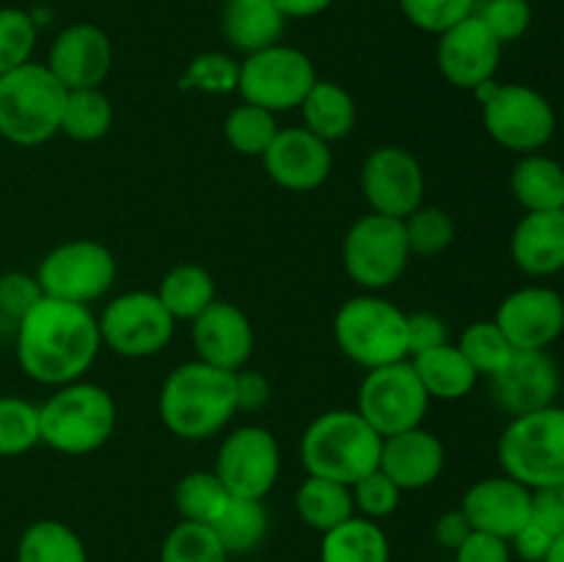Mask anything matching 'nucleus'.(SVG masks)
<instances>
[{
	"mask_svg": "<svg viewBox=\"0 0 564 562\" xmlns=\"http://www.w3.org/2000/svg\"><path fill=\"white\" fill-rule=\"evenodd\" d=\"M102 336L94 312L83 303L39 298L36 306L17 323V364L42 386L83 380L97 361Z\"/></svg>",
	"mask_w": 564,
	"mask_h": 562,
	"instance_id": "f257e3e1",
	"label": "nucleus"
},
{
	"mask_svg": "<svg viewBox=\"0 0 564 562\" xmlns=\"http://www.w3.org/2000/svg\"><path fill=\"white\" fill-rule=\"evenodd\" d=\"M160 422L182 441L218 435L237 413L235 372L204 361H185L165 378L158 400Z\"/></svg>",
	"mask_w": 564,
	"mask_h": 562,
	"instance_id": "f03ea898",
	"label": "nucleus"
},
{
	"mask_svg": "<svg viewBox=\"0 0 564 562\" xmlns=\"http://www.w3.org/2000/svg\"><path fill=\"white\" fill-rule=\"evenodd\" d=\"M383 435L352 408H336L314 419L301 439V463L306 474L352 485L380 463Z\"/></svg>",
	"mask_w": 564,
	"mask_h": 562,
	"instance_id": "7ed1b4c3",
	"label": "nucleus"
},
{
	"mask_svg": "<svg viewBox=\"0 0 564 562\" xmlns=\"http://www.w3.org/2000/svg\"><path fill=\"white\" fill-rule=\"evenodd\" d=\"M116 428V402L99 383L75 380L58 386L39 406L42 444L61 455H91L108 444Z\"/></svg>",
	"mask_w": 564,
	"mask_h": 562,
	"instance_id": "20e7f679",
	"label": "nucleus"
},
{
	"mask_svg": "<svg viewBox=\"0 0 564 562\" xmlns=\"http://www.w3.org/2000/svg\"><path fill=\"white\" fill-rule=\"evenodd\" d=\"M66 88L47 64L25 66L0 75V138L14 147H39L61 132Z\"/></svg>",
	"mask_w": 564,
	"mask_h": 562,
	"instance_id": "39448f33",
	"label": "nucleus"
},
{
	"mask_svg": "<svg viewBox=\"0 0 564 562\" xmlns=\"http://www.w3.org/2000/svg\"><path fill=\"white\" fill-rule=\"evenodd\" d=\"M496 452L501 472L529 490L564 485V408L554 402L512 417Z\"/></svg>",
	"mask_w": 564,
	"mask_h": 562,
	"instance_id": "423d86ee",
	"label": "nucleus"
},
{
	"mask_svg": "<svg viewBox=\"0 0 564 562\" xmlns=\"http://www.w3.org/2000/svg\"><path fill=\"white\" fill-rule=\"evenodd\" d=\"M334 339L352 364L378 369L408 358V314L375 292L350 298L334 317Z\"/></svg>",
	"mask_w": 564,
	"mask_h": 562,
	"instance_id": "0eeeda50",
	"label": "nucleus"
},
{
	"mask_svg": "<svg viewBox=\"0 0 564 562\" xmlns=\"http://www.w3.org/2000/svg\"><path fill=\"white\" fill-rule=\"evenodd\" d=\"M482 105V125L499 147L516 154H534L554 138V105L523 83L488 80L474 88Z\"/></svg>",
	"mask_w": 564,
	"mask_h": 562,
	"instance_id": "6e6552de",
	"label": "nucleus"
},
{
	"mask_svg": "<svg viewBox=\"0 0 564 562\" xmlns=\"http://www.w3.org/2000/svg\"><path fill=\"white\" fill-rule=\"evenodd\" d=\"M413 259L400 218L367 213L347 229L341 264L361 290L380 292L402 279Z\"/></svg>",
	"mask_w": 564,
	"mask_h": 562,
	"instance_id": "1a4fd4ad",
	"label": "nucleus"
},
{
	"mask_svg": "<svg viewBox=\"0 0 564 562\" xmlns=\"http://www.w3.org/2000/svg\"><path fill=\"white\" fill-rule=\"evenodd\" d=\"M317 80L312 58L303 50L279 42L246 55L237 75V91L242 102L257 105L270 114H286L301 108Z\"/></svg>",
	"mask_w": 564,
	"mask_h": 562,
	"instance_id": "9d476101",
	"label": "nucleus"
},
{
	"mask_svg": "<svg viewBox=\"0 0 564 562\" xmlns=\"http://www.w3.org/2000/svg\"><path fill=\"white\" fill-rule=\"evenodd\" d=\"M116 273L119 268L108 246L97 240H69L44 253L33 275L42 295L88 306L108 295L116 284Z\"/></svg>",
	"mask_w": 564,
	"mask_h": 562,
	"instance_id": "9b49d317",
	"label": "nucleus"
},
{
	"mask_svg": "<svg viewBox=\"0 0 564 562\" xmlns=\"http://www.w3.org/2000/svg\"><path fill=\"white\" fill-rule=\"evenodd\" d=\"M430 408V397L413 369L411 358L367 369L358 386L356 411L378 430L383 439L419 428Z\"/></svg>",
	"mask_w": 564,
	"mask_h": 562,
	"instance_id": "f8f14e48",
	"label": "nucleus"
},
{
	"mask_svg": "<svg viewBox=\"0 0 564 562\" xmlns=\"http://www.w3.org/2000/svg\"><path fill=\"white\" fill-rule=\"evenodd\" d=\"M102 345L121 358H149L169 347L176 320L165 312L158 292L132 290L105 303L97 317Z\"/></svg>",
	"mask_w": 564,
	"mask_h": 562,
	"instance_id": "ddd939ff",
	"label": "nucleus"
},
{
	"mask_svg": "<svg viewBox=\"0 0 564 562\" xmlns=\"http://www.w3.org/2000/svg\"><path fill=\"white\" fill-rule=\"evenodd\" d=\"M215 474L231 496L264 499L281 472V450L275 435L259 424H242L220 441Z\"/></svg>",
	"mask_w": 564,
	"mask_h": 562,
	"instance_id": "4468645a",
	"label": "nucleus"
},
{
	"mask_svg": "<svg viewBox=\"0 0 564 562\" xmlns=\"http://www.w3.org/2000/svg\"><path fill=\"white\" fill-rule=\"evenodd\" d=\"M361 193L372 213L408 218L424 204L422 163L402 147H378L361 165Z\"/></svg>",
	"mask_w": 564,
	"mask_h": 562,
	"instance_id": "2eb2a0df",
	"label": "nucleus"
},
{
	"mask_svg": "<svg viewBox=\"0 0 564 562\" xmlns=\"http://www.w3.org/2000/svg\"><path fill=\"white\" fill-rule=\"evenodd\" d=\"M435 61L446 83L463 91H474L482 83L496 80L501 61V42L485 28L477 14L466 17L438 36Z\"/></svg>",
	"mask_w": 564,
	"mask_h": 562,
	"instance_id": "dca6fc26",
	"label": "nucleus"
},
{
	"mask_svg": "<svg viewBox=\"0 0 564 562\" xmlns=\"http://www.w3.org/2000/svg\"><path fill=\"white\" fill-rule=\"evenodd\" d=\"M494 320L516 350H545L564 331V298L543 284L521 287L499 303Z\"/></svg>",
	"mask_w": 564,
	"mask_h": 562,
	"instance_id": "f3484780",
	"label": "nucleus"
},
{
	"mask_svg": "<svg viewBox=\"0 0 564 562\" xmlns=\"http://www.w3.org/2000/svg\"><path fill=\"white\" fill-rule=\"evenodd\" d=\"M110 66H113V44L108 33L91 22L66 25L50 44L47 69L58 77L66 91L102 88Z\"/></svg>",
	"mask_w": 564,
	"mask_h": 562,
	"instance_id": "a211bd4d",
	"label": "nucleus"
},
{
	"mask_svg": "<svg viewBox=\"0 0 564 562\" xmlns=\"http://www.w3.org/2000/svg\"><path fill=\"white\" fill-rule=\"evenodd\" d=\"M264 171L284 191L308 193L325 185L334 169L330 143L308 132L306 127H281L279 136L262 154Z\"/></svg>",
	"mask_w": 564,
	"mask_h": 562,
	"instance_id": "6ab92c4d",
	"label": "nucleus"
},
{
	"mask_svg": "<svg viewBox=\"0 0 564 562\" xmlns=\"http://www.w3.org/2000/svg\"><path fill=\"white\" fill-rule=\"evenodd\" d=\"M560 391V369L545 350H516L505 369L490 378L496 406L510 417L554 406Z\"/></svg>",
	"mask_w": 564,
	"mask_h": 562,
	"instance_id": "aec40b11",
	"label": "nucleus"
},
{
	"mask_svg": "<svg viewBox=\"0 0 564 562\" xmlns=\"http://www.w3.org/2000/svg\"><path fill=\"white\" fill-rule=\"evenodd\" d=\"M191 334L198 361L213 364L226 372H237L246 367L253 356V345H257L251 320L229 301H215L213 306L204 309L193 320Z\"/></svg>",
	"mask_w": 564,
	"mask_h": 562,
	"instance_id": "412c9836",
	"label": "nucleus"
},
{
	"mask_svg": "<svg viewBox=\"0 0 564 562\" xmlns=\"http://www.w3.org/2000/svg\"><path fill=\"white\" fill-rule=\"evenodd\" d=\"M460 510L471 529L510 540L532 518V490L507 474L485 477L466 490Z\"/></svg>",
	"mask_w": 564,
	"mask_h": 562,
	"instance_id": "4be33fe9",
	"label": "nucleus"
},
{
	"mask_svg": "<svg viewBox=\"0 0 564 562\" xmlns=\"http://www.w3.org/2000/svg\"><path fill=\"white\" fill-rule=\"evenodd\" d=\"M446 466V450L441 439L422 424L405 433L383 439L378 468L400 490H422L441 477Z\"/></svg>",
	"mask_w": 564,
	"mask_h": 562,
	"instance_id": "5701e85b",
	"label": "nucleus"
},
{
	"mask_svg": "<svg viewBox=\"0 0 564 562\" xmlns=\"http://www.w3.org/2000/svg\"><path fill=\"white\" fill-rule=\"evenodd\" d=\"M512 262L534 279L564 270V209L527 213L510 237Z\"/></svg>",
	"mask_w": 564,
	"mask_h": 562,
	"instance_id": "b1692460",
	"label": "nucleus"
},
{
	"mask_svg": "<svg viewBox=\"0 0 564 562\" xmlns=\"http://www.w3.org/2000/svg\"><path fill=\"white\" fill-rule=\"evenodd\" d=\"M286 17L273 6V0H229L224 11L226 42L242 55L259 53L279 44Z\"/></svg>",
	"mask_w": 564,
	"mask_h": 562,
	"instance_id": "393cba45",
	"label": "nucleus"
},
{
	"mask_svg": "<svg viewBox=\"0 0 564 562\" xmlns=\"http://www.w3.org/2000/svg\"><path fill=\"white\" fill-rule=\"evenodd\" d=\"M411 364L430 400H463L466 395H471L479 380V375L474 372L460 347L449 345V342L433 347V350L419 353V356L411 358Z\"/></svg>",
	"mask_w": 564,
	"mask_h": 562,
	"instance_id": "a878e982",
	"label": "nucleus"
},
{
	"mask_svg": "<svg viewBox=\"0 0 564 562\" xmlns=\"http://www.w3.org/2000/svg\"><path fill=\"white\" fill-rule=\"evenodd\" d=\"M510 187L527 213L564 209V165L549 154H521L512 169Z\"/></svg>",
	"mask_w": 564,
	"mask_h": 562,
	"instance_id": "bb28decb",
	"label": "nucleus"
},
{
	"mask_svg": "<svg viewBox=\"0 0 564 562\" xmlns=\"http://www.w3.org/2000/svg\"><path fill=\"white\" fill-rule=\"evenodd\" d=\"M303 127L325 143L341 141L352 132L358 119L356 99L334 80H317L301 105Z\"/></svg>",
	"mask_w": 564,
	"mask_h": 562,
	"instance_id": "cd10ccee",
	"label": "nucleus"
},
{
	"mask_svg": "<svg viewBox=\"0 0 564 562\" xmlns=\"http://www.w3.org/2000/svg\"><path fill=\"white\" fill-rule=\"evenodd\" d=\"M323 562H389L391 543L383 527L372 518L352 516L323 534L319 545Z\"/></svg>",
	"mask_w": 564,
	"mask_h": 562,
	"instance_id": "c85d7f7f",
	"label": "nucleus"
},
{
	"mask_svg": "<svg viewBox=\"0 0 564 562\" xmlns=\"http://www.w3.org/2000/svg\"><path fill=\"white\" fill-rule=\"evenodd\" d=\"M158 298L171 317L193 323L204 309L218 301V290H215V279L207 268L185 262L176 264L163 275L158 287Z\"/></svg>",
	"mask_w": 564,
	"mask_h": 562,
	"instance_id": "c756f323",
	"label": "nucleus"
},
{
	"mask_svg": "<svg viewBox=\"0 0 564 562\" xmlns=\"http://www.w3.org/2000/svg\"><path fill=\"white\" fill-rule=\"evenodd\" d=\"M295 510L306 527L317 529L323 534L339 527V523H345L347 518L356 516L350 485L312 477V474L295 490Z\"/></svg>",
	"mask_w": 564,
	"mask_h": 562,
	"instance_id": "7c9ffc66",
	"label": "nucleus"
},
{
	"mask_svg": "<svg viewBox=\"0 0 564 562\" xmlns=\"http://www.w3.org/2000/svg\"><path fill=\"white\" fill-rule=\"evenodd\" d=\"M17 562H88V554L75 529L55 518H42L22 532Z\"/></svg>",
	"mask_w": 564,
	"mask_h": 562,
	"instance_id": "2f4dec72",
	"label": "nucleus"
},
{
	"mask_svg": "<svg viewBox=\"0 0 564 562\" xmlns=\"http://www.w3.org/2000/svg\"><path fill=\"white\" fill-rule=\"evenodd\" d=\"M268 523L270 518L262 499H240V496H231L226 510L213 523V532L224 543L226 554L240 556L251 554L262 543L264 534H268Z\"/></svg>",
	"mask_w": 564,
	"mask_h": 562,
	"instance_id": "473e14b6",
	"label": "nucleus"
},
{
	"mask_svg": "<svg viewBox=\"0 0 564 562\" xmlns=\"http://www.w3.org/2000/svg\"><path fill=\"white\" fill-rule=\"evenodd\" d=\"M113 127V105L102 88H80L66 94L61 132L77 143H94Z\"/></svg>",
	"mask_w": 564,
	"mask_h": 562,
	"instance_id": "72a5a7b5",
	"label": "nucleus"
},
{
	"mask_svg": "<svg viewBox=\"0 0 564 562\" xmlns=\"http://www.w3.org/2000/svg\"><path fill=\"white\" fill-rule=\"evenodd\" d=\"M231 494L215 472H191L176 483L174 501L182 521L207 523L213 527L229 505Z\"/></svg>",
	"mask_w": 564,
	"mask_h": 562,
	"instance_id": "f704fd0d",
	"label": "nucleus"
},
{
	"mask_svg": "<svg viewBox=\"0 0 564 562\" xmlns=\"http://www.w3.org/2000/svg\"><path fill=\"white\" fill-rule=\"evenodd\" d=\"M279 130L281 127L275 121V114L248 102L231 108L224 121V136L229 147L246 158H262L273 138L279 136Z\"/></svg>",
	"mask_w": 564,
	"mask_h": 562,
	"instance_id": "c9c22d12",
	"label": "nucleus"
},
{
	"mask_svg": "<svg viewBox=\"0 0 564 562\" xmlns=\"http://www.w3.org/2000/svg\"><path fill=\"white\" fill-rule=\"evenodd\" d=\"M457 347H460V353L468 358V364H471L479 378H494L499 369L507 367V361L516 353V347L510 345L505 331L496 325V320H477V323L468 325L460 334Z\"/></svg>",
	"mask_w": 564,
	"mask_h": 562,
	"instance_id": "e433bc0d",
	"label": "nucleus"
},
{
	"mask_svg": "<svg viewBox=\"0 0 564 562\" xmlns=\"http://www.w3.org/2000/svg\"><path fill=\"white\" fill-rule=\"evenodd\" d=\"M160 562H231L224 543L207 523L182 521L165 534Z\"/></svg>",
	"mask_w": 564,
	"mask_h": 562,
	"instance_id": "4c0bfd02",
	"label": "nucleus"
},
{
	"mask_svg": "<svg viewBox=\"0 0 564 562\" xmlns=\"http://www.w3.org/2000/svg\"><path fill=\"white\" fill-rule=\"evenodd\" d=\"M402 226H405V237L413 257H438L455 242L457 235L452 215L441 207H427V204H422L408 218H402Z\"/></svg>",
	"mask_w": 564,
	"mask_h": 562,
	"instance_id": "58836bf2",
	"label": "nucleus"
},
{
	"mask_svg": "<svg viewBox=\"0 0 564 562\" xmlns=\"http://www.w3.org/2000/svg\"><path fill=\"white\" fill-rule=\"evenodd\" d=\"M39 441V406L22 397H0V457L25 455Z\"/></svg>",
	"mask_w": 564,
	"mask_h": 562,
	"instance_id": "ea45409f",
	"label": "nucleus"
},
{
	"mask_svg": "<svg viewBox=\"0 0 564 562\" xmlns=\"http://www.w3.org/2000/svg\"><path fill=\"white\" fill-rule=\"evenodd\" d=\"M39 28L28 11L0 9V75L14 72L31 61L36 50Z\"/></svg>",
	"mask_w": 564,
	"mask_h": 562,
	"instance_id": "a19ab883",
	"label": "nucleus"
},
{
	"mask_svg": "<svg viewBox=\"0 0 564 562\" xmlns=\"http://www.w3.org/2000/svg\"><path fill=\"white\" fill-rule=\"evenodd\" d=\"M400 9L413 28L441 36L474 14L477 0H400Z\"/></svg>",
	"mask_w": 564,
	"mask_h": 562,
	"instance_id": "79ce46f5",
	"label": "nucleus"
},
{
	"mask_svg": "<svg viewBox=\"0 0 564 562\" xmlns=\"http://www.w3.org/2000/svg\"><path fill=\"white\" fill-rule=\"evenodd\" d=\"M240 64L224 53H202L191 61L182 88H196L204 94H231L237 91Z\"/></svg>",
	"mask_w": 564,
	"mask_h": 562,
	"instance_id": "37998d69",
	"label": "nucleus"
},
{
	"mask_svg": "<svg viewBox=\"0 0 564 562\" xmlns=\"http://www.w3.org/2000/svg\"><path fill=\"white\" fill-rule=\"evenodd\" d=\"M474 14L485 22L501 44L518 42L532 25V6L529 0H477Z\"/></svg>",
	"mask_w": 564,
	"mask_h": 562,
	"instance_id": "c03bdc74",
	"label": "nucleus"
},
{
	"mask_svg": "<svg viewBox=\"0 0 564 562\" xmlns=\"http://www.w3.org/2000/svg\"><path fill=\"white\" fill-rule=\"evenodd\" d=\"M352 505L361 512L364 518H372V521H380V518L391 516V512L400 507L402 490L386 477L380 468L369 472L367 477H361L358 483L350 485Z\"/></svg>",
	"mask_w": 564,
	"mask_h": 562,
	"instance_id": "a18cd8bd",
	"label": "nucleus"
},
{
	"mask_svg": "<svg viewBox=\"0 0 564 562\" xmlns=\"http://www.w3.org/2000/svg\"><path fill=\"white\" fill-rule=\"evenodd\" d=\"M39 298H42V287L36 275L22 273V270L0 275V314L14 320V325L36 306Z\"/></svg>",
	"mask_w": 564,
	"mask_h": 562,
	"instance_id": "49530a36",
	"label": "nucleus"
},
{
	"mask_svg": "<svg viewBox=\"0 0 564 562\" xmlns=\"http://www.w3.org/2000/svg\"><path fill=\"white\" fill-rule=\"evenodd\" d=\"M449 342L446 323L433 312L408 314V358L419 356L424 350H433Z\"/></svg>",
	"mask_w": 564,
	"mask_h": 562,
	"instance_id": "de8ad7c7",
	"label": "nucleus"
},
{
	"mask_svg": "<svg viewBox=\"0 0 564 562\" xmlns=\"http://www.w3.org/2000/svg\"><path fill=\"white\" fill-rule=\"evenodd\" d=\"M532 523L543 527L549 534H564V485L532 490Z\"/></svg>",
	"mask_w": 564,
	"mask_h": 562,
	"instance_id": "09e8293b",
	"label": "nucleus"
},
{
	"mask_svg": "<svg viewBox=\"0 0 564 562\" xmlns=\"http://www.w3.org/2000/svg\"><path fill=\"white\" fill-rule=\"evenodd\" d=\"M455 554L457 562H512L510 540L496 538V534L488 532H477V529L463 540Z\"/></svg>",
	"mask_w": 564,
	"mask_h": 562,
	"instance_id": "8fccbe9b",
	"label": "nucleus"
},
{
	"mask_svg": "<svg viewBox=\"0 0 564 562\" xmlns=\"http://www.w3.org/2000/svg\"><path fill=\"white\" fill-rule=\"evenodd\" d=\"M237 389V411H262L270 402V380L253 369H237L235 372Z\"/></svg>",
	"mask_w": 564,
	"mask_h": 562,
	"instance_id": "3c124183",
	"label": "nucleus"
},
{
	"mask_svg": "<svg viewBox=\"0 0 564 562\" xmlns=\"http://www.w3.org/2000/svg\"><path fill=\"white\" fill-rule=\"evenodd\" d=\"M551 543H554V534L545 532L543 527L529 521L527 527L518 529L510 538V549L521 556L523 562H543L549 556Z\"/></svg>",
	"mask_w": 564,
	"mask_h": 562,
	"instance_id": "603ef678",
	"label": "nucleus"
},
{
	"mask_svg": "<svg viewBox=\"0 0 564 562\" xmlns=\"http://www.w3.org/2000/svg\"><path fill=\"white\" fill-rule=\"evenodd\" d=\"M474 529H471V523H468V518L463 516V510H449V512H444L438 521H435V540H438V543L449 551L460 549V543Z\"/></svg>",
	"mask_w": 564,
	"mask_h": 562,
	"instance_id": "864d4df0",
	"label": "nucleus"
},
{
	"mask_svg": "<svg viewBox=\"0 0 564 562\" xmlns=\"http://www.w3.org/2000/svg\"><path fill=\"white\" fill-rule=\"evenodd\" d=\"M334 0H273L275 9L286 17V20H306V17L323 14Z\"/></svg>",
	"mask_w": 564,
	"mask_h": 562,
	"instance_id": "5fc2aeb1",
	"label": "nucleus"
},
{
	"mask_svg": "<svg viewBox=\"0 0 564 562\" xmlns=\"http://www.w3.org/2000/svg\"><path fill=\"white\" fill-rule=\"evenodd\" d=\"M543 562H564V534H556L554 543H551L549 556Z\"/></svg>",
	"mask_w": 564,
	"mask_h": 562,
	"instance_id": "6e6d98bb",
	"label": "nucleus"
}]
</instances>
